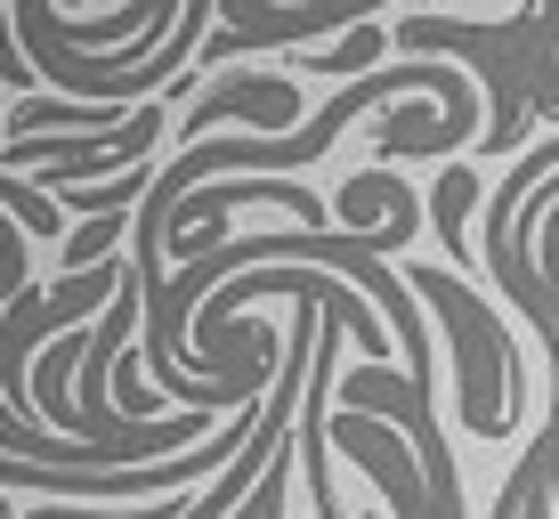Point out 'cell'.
Wrapping results in <instances>:
<instances>
[{
	"label": "cell",
	"mask_w": 559,
	"mask_h": 519,
	"mask_svg": "<svg viewBox=\"0 0 559 519\" xmlns=\"http://www.w3.org/2000/svg\"><path fill=\"white\" fill-rule=\"evenodd\" d=\"M227 114H252V122H260V139H284V130H293V114H300V90L284 82V73H260V82H252V73H243V82H219L203 106H187L179 139H187V130L227 122Z\"/></svg>",
	"instance_id": "obj_1"
},
{
	"label": "cell",
	"mask_w": 559,
	"mask_h": 519,
	"mask_svg": "<svg viewBox=\"0 0 559 519\" xmlns=\"http://www.w3.org/2000/svg\"><path fill=\"white\" fill-rule=\"evenodd\" d=\"M381 42H390V33H381V16H365V25H349V42H341V49L317 57V73H324V82H357V73L381 57Z\"/></svg>",
	"instance_id": "obj_2"
},
{
	"label": "cell",
	"mask_w": 559,
	"mask_h": 519,
	"mask_svg": "<svg viewBox=\"0 0 559 519\" xmlns=\"http://www.w3.org/2000/svg\"><path fill=\"white\" fill-rule=\"evenodd\" d=\"M0 196L16 203V220H25V227H41V236H57V203H49V196H33V187H16L9 170H0Z\"/></svg>",
	"instance_id": "obj_3"
}]
</instances>
